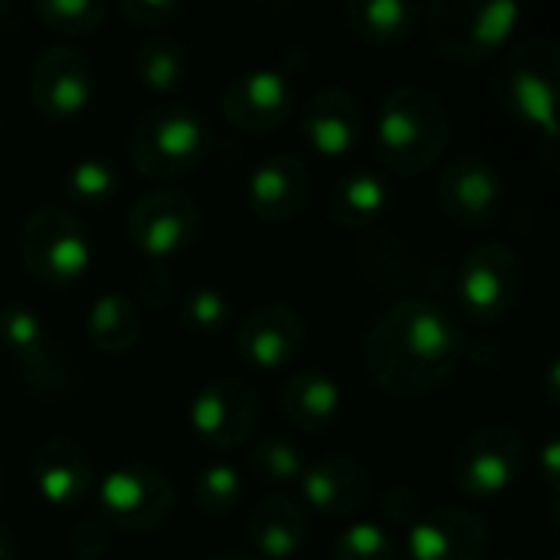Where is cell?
<instances>
[{
    "label": "cell",
    "instance_id": "cell-1",
    "mask_svg": "<svg viewBox=\"0 0 560 560\" xmlns=\"http://www.w3.org/2000/svg\"><path fill=\"white\" fill-rule=\"evenodd\" d=\"M463 345V325L453 308L436 299H404L374 318L361 358L377 390L397 400H420L456 374Z\"/></svg>",
    "mask_w": 560,
    "mask_h": 560
},
{
    "label": "cell",
    "instance_id": "cell-2",
    "mask_svg": "<svg viewBox=\"0 0 560 560\" xmlns=\"http://www.w3.org/2000/svg\"><path fill=\"white\" fill-rule=\"evenodd\" d=\"M495 102L518 125L541 135L545 164L558 171V98H560V46L535 36L502 52L492 79Z\"/></svg>",
    "mask_w": 560,
    "mask_h": 560
},
{
    "label": "cell",
    "instance_id": "cell-3",
    "mask_svg": "<svg viewBox=\"0 0 560 560\" xmlns=\"http://www.w3.org/2000/svg\"><path fill=\"white\" fill-rule=\"evenodd\" d=\"M450 144V115L436 92L423 85H397L381 112L374 128L377 161L404 177L430 171Z\"/></svg>",
    "mask_w": 560,
    "mask_h": 560
},
{
    "label": "cell",
    "instance_id": "cell-4",
    "mask_svg": "<svg viewBox=\"0 0 560 560\" xmlns=\"http://www.w3.org/2000/svg\"><path fill=\"white\" fill-rule=\"evenodd\" d=\"M210 121L184 102L151 105L128 131V158L148 180H177L197 171L210 158Z\"/></svg>",
    "mask_w": 560,
    "mask_h": 560
},
{
    "label": "cell",
    "instance_id": "cell-5",
    "mask_svg": "<svg viewBox=\"0 0 560 560\" xmlns=\"http://www.w3.org/2000/svg\"><path fill=\"white\" fill-rule=\"evenodd\" d=\"M522 23L515 0H433L423 7L420 26L430 43L456 62L479 66L505 52Z\"/></svg>",
    "mask_w": 560,
    "mask_h": 560
},
{
    "label": "cell",
    "instance_id": "cell-6",
    "mask_svg": "<svg viewBox=\"0 0 560 560\" xmlns=\"http://www.w3.org/2000/svg\"><path fill=\"white\" fill-rule=\"evenodd\" d=\"M16 253L39 285L69 289L92 266V233L66 203H39L16 230Z\"/></svg>",
    "mask_w": 560,
    "mask_h": 560
},
{
    "label": "cell",
    "instance_id": "cell-7",
    "mask_svg": "<svg viewBox=\"0 0 560 560\" xmlns=\"http://www.w3.org/2000/svg\"><path fill=\"white\" fill-rule=\"evenodd\" d=\"M528 466V440L505 423L472 430L453 453V486L476 502L502 499Z\"/></svg>",
    "mask_w": 560,
    "mask_h": 560
},
{
    "label": "cell",
    "instance_id": "cell-8",
    "mask_svg": "<svg viewBox=\"0 0 560 560\" xmlns=\"http://www.w3.org/2000/svg\"><path fill=\"white\" fill-rule=\"evenodd\" d=\"M177 505L171 479L148 463H128L112 469L95 489V515L125 535H151L167 525Z\"/></svg>",
    "mask_w": 560,
    "mask_h": 560
},
{
    "label": "cell",
    "instance_id": "cell-9",
    "mask_svg": "<svg viewBox=\"0 0 560 560\" xmlns=\"http://www.w3.org/2000/svg\"><path fill=\"white\" fill-rule=\"evenodd\" d=\"M125 233L148 262H171L184 256L200 236V207L177 187H151L135 197L125 213Z\"/></svg>",
    "mask_w": 560,
    "mask_h": 560
},
{
    "label": "cell",
    "instance_id": "cell-10",
    "mask_svg": "<svg viewBox=\"0 0 560 560\" xmlns=\"http://www.w3.org/2000/svg\"><path fill=\"white\" fill-rule=\"evenodd\" d=\"M453 292H456V308L466 318L482 325L502 322L515 308V299L522 292L518 253L499 240L472 246L456 266Z\"/></svg>",
    "mask_w": 560,
    "mask_h": 560
},
{
    "label": "cell",
    "instance_id": "cell-11",
    "mask_svg": "<svg viewBox=\"0 0 560 560\" xmlns=\"http://www.w3.org/2000/svg\"><path fill=\"white\" fill-rule=\"evenodd\" d=\"M26 92L33 108L49 121L82 115L95 95V62L79 46H46L30 59Z\"/></svg>",
    "mask_w": 560,
    "mask_h": 560
},
{
    "label": "cell",
    "instance_id": "cell-12",
    "mask_svg": "<svg viewBox=\"0 0 560 560\" xmlns=\"http://www.w3.org/2000/svg\"><path fill=\"white\" fill-rule=\"evenodd\" d=\"M259 394L240 377H213L194 394L187 407L194 436L217 453L246 446L259 427Z\"/></svg>",
    "mask_w": 560,
    "mask_h": 560
},
{
    "label": "cell",
    "instance_id": "cell-13",
    "mask_svg": "<svg viewBox=\"0 0 560 560\" xmlns=\"http://www.w3.org/2000/svg\"><path fill=\"white\" fill-rule=\"evenodd\" d=\"M436 203L459 226H492L509 203L505 177L482 154H459L436 177Z\"/></svg>",
    "mask_w": 560,
    "mask_h": 560
},
{
    "label": "cell",
    "instance_id": "cell-14",
    "mask_svg": "<svg viewBox=\"0 0 560 560\" xmlns=\"http://www.w3.org/2000/svg\"><path fill=\"white\" fill-rule=\"evenodd\" d=\"M220 112L243 135L279 131L295 115V85L282 69H243L220 89Z\"/></svg>",
    "mask_w": 560,
    "mask_h": 560
},
{
    "label": "cell",
    "instance_id": "cell-15",
    "mask_svg": "<svg viewBox=\"0 0 560 560\" xmlns=\"http://www.w3.org/2000/svg\"><path fill=\"white\" fill-rule=\"evenodd\" d=\"M305 345H308V325L302 312L285 302L256 305L240 318L233 335L236 358L259 374L292 368L305 351Z\"/></svg>",
    "mask_w": 560,
    "mask_h": 560
},
{
    "label": "cell",
    "instance_id": "cell-16",
    "mask_svg": "<svg viewBox=\"0 0 560 560\" xmlns=\"http://www.w3.org/2000/svg\"><path fill=\"white\" fill-rule=\"evenodd\" d=\"M312 197V177L299 154L276 151L253 164L246 177V207L266 223L295 220Z\"/></svg>",
    "mask_w": 560,
    "mask_h": 560
},
{
    "label": "cell",
    "instance_id": "cell-17",
    "mask_svg": "<svg viewBox=\"0 0 560 560\" xmlns=\"http://www.w3.org/2000/svg\"><path fill=\"white\" fill-rule=\"evenodd\" d=\"M299 489H302V505L315 509L318 515L351 518L374 499V476L358 456L331 453L305 466Z\"/></svg>",
    "mask_w": 560,
    "mask_h": 560
},
{
    "label": "cell",
    "instance_id": "cell-18",
    "mask_svg": "<svg viewBox=\"0 0 560 560\" xmlns=\"http://www.w3.org/2000/svg\"><path fill=\"white\" fill-rule=\"evenodd\" d=\"M364 128H368L364 105L358 102V95L338 85H325L312 92V98L302 105V115H299V131L305 144L315 154L331 158V161L348 158L361 144Z\"/></svg>",
    "mask_w": 560,
    "mask_h": 560
},
{
    "label": "cell",
    "instance_id": "cell-19",
    "mask_svg": "<svg viewBox=\"0 0 560 560\" xmlns=\"http://www.w3.org/2000/svg\"><path fill=\"white\" fill-rule=\"evenodd\" d=\"M407 560H482L489 548V528L482 515L463 505H443L423 512L407 532Z\"/></svg>",
    "mask_w": 560,
    "mask_h": 560
},
{
    "label": "cell",
    "instance_id": "cell-20",
    "mask_svg": "<svg viewBox=\"0 0 560 560\" xmlns=\"http://www.w3.org/2000/svg\"><path fill=\"white\" fill-rule=\"evenodd\" d=\"M33 489L56 509H75L95 492L92 456L72 436H46L30 459Z\"/></svg>",
    "mask_w": 560,
    "mask_h": 560
},
{
    "label": "cell",
    "instance_id": "cell-21",
    "mask_svg": "<svg viewBox=\"0 0 560 560\" xmlns=\"http://www.w3.org/2000/svg\"><path fill=\"white\" fill-rule=\"evenodd\" d=\"M0 351L13 361L26 387L39 394H52L59 387L62 374L56 368L52 341H49L43 318L33 308L20 302L0 305Z\"/></svg>",
    "mask_w": 560,
    "mask_h": 560
},
{
    "label": "cell",
    "instance_id": "cell-22",
    "mask_svg": "<svg viewBox=\"0 0 560 560\" xmlns=\"http://www.w3.org/2000/svg\"><path fill=\"white\" fill-rule=\"evenodd\" d=\"M308 512L292 495H262L246 515V538L259 560H292L308 545Z\"/></svg>",
    "mask_w": 560,
    "mask_h": 560
},
{
    "label": "cell",
    "instance_id": "cell-23",
    "mask_svg": "<svg viewBox=\"0 0 560 560\" xmlns=\"http://www.w3.org/2000/svg\"><path fill=\"white\" fill-rule=\"evenodd\" d=\"M279 410L295 430L325 433L345 413V390L331 374H325L318 368H302L282 384Z\"/></svg>",
    "mask_w": 560,
    "mask_h": 560
},
{
    "label": "cell",
    "instance_id": "cell-24",
    "mask_svg": "<svg viewBox=\"0 0 560 560\" xmlns=\"http://www.w3.org/2000/svg\"><path fill=\"white\" fill-rule=\"evenodd\" d=\"M390 200H394V194H390V184L384 174H377L371 167H354L331 184L328 213L345 230H371L374 223H381L387 217Z\"/></svg>",
    "mask_w": 560,
    "mask_h": 560
},
{
    "label": "cell",
    "instance_id": "cell-25",
    "mask_svg": "<svg viewBox=\"0 0 560 560\" xmlns=\"http://www.w3.org/2000/svg\"><path fill=\"white\" fill-rule=\"evenodd\" d=\"M345 23L371 46H404L420 30L423 7L413 0H348Z\"/></svg>",
    "mask_w": 560,
    "mask_h": 560
},
{
    "label": "cell",
    "instance_id": "cell-26",
    "mask_svg": "<svg viewBox=\"0 0 560 560\" xmlns=\"http://www.w3.org/2000/svg\"><path fill=\"white\" fill-rule=\"evenodd\" d=\"M85 335L95 351L102 354H128L141 335L144 322L138 305L125 292H102L85 315Z\"/></svg>",
    "mask_w": 560,
    "mask_h": 560
},
{
    "label": "cell",
    "instance_id": "cell-27",
    "mask_svg": "<svg viewBox=\"0 0 560 560\" xmlns=\"http://www.w3.org/2000/svg\"><path fill=\"white\" fill-rule=\"evenodd\" d=\"M135 75L148 92L171 95L187 85L190 75V52L180 39L174 36H148L135 49Z\"/></svg>",
    "mask_w": 560,
    "mask_h": 560
},
{
    "label": "cell",
    "instance_id": "cell-28",
    "mask_svg": "<svg viewBox=\"0 0 560 560\" xmlns=\"http://www.w3.org/2000/svg\"><path fill=\"white\" fill-rule=\"evenodd\" d=\"M121 190V174L112 161L105 158H79L59 174V194L66 207H82V210H98L108 207Z\"/></svg>",
    "mask_w": 560,
    "mask_h": 560
},
{
    "label": "cell",
    "instance_id": "cell-29",
    "mask_svg": "<svg viewBox=\"0 0 560 560\" xmlns=\"http://www.w3.org/2000/svg\"><path fill=\"white\" fill-rule=\"evenodd\" d=\"M246 472L259 486H289L305 472V456L292 436L269 433L246 450Z\"/></svg>",
    "mask_w": 560,
    "mask_h": 560
},
{
    "label": "cell",
    "instance_id": "cell-30",
    "mask_svg": "<svg viewBox=\"0 0 560 560\" xmlns=\"http://www.w3.org/2000/svg\"><path fill=\"white\" fill-rule=\"evenodd\" d=\"M194 505L200 515L207 518H226L243 505L246 495V482L236 472V466L230 463H207L197 476H194Z\"/></svg>",
    "mask_w": 560,
    "mask_h": 560
},
{
    "label": "cell",
    "instance_id": "cell-31",
    "mask_svg": "<svg viewBox=\"0 0 560 560\" xmlns=\"http://www.w3.org/2000/svg\"><path fill=\"white\" fill-rule=\"evenodd\" d=\"M177 322L187 335L197 338H217L220 331L230 328L233 322V302L223 289L217 285H197L180 299Z\"/></svg>",
    "mask_w": 560,
    "mask_h": 560
},
{
    "label": "cell",
    "instance_id": "cell-32",
    "mask_svg": "<svg viewBox=\"0 0 560 560\" xmlns=\"http://www.w3.org/2000/svg\"><path fill=\"white\" fill-rule=\"evenodd\" d=\"M33 13L52 33L89 36V33H95L105 23L108 3L105 0H36Z\"/></svg>",
    "mask_w": 560,
    "mask_h": 560
},
{
    "label": "cell",
    "instance_id": "cell-33",
    "mask_svg": "<svg viewBox=\"0 0 560 560\" xmlns=\"http://www.w3.org/2000/svg\"><path fill=\"white\" fill-rule=\"evenodd\" d=\"M400 558V541L394 538L390 528L377 522H354L348 525L335 545L331 560H397Z\"/></svg>",
    "mask_w": 560,
    "mask_h": 560
},
{
    "label": "cell",
    "instance_id": "cell-34",
    "mask_svg": "<svg viewBox=\"0 0 560 560\" xmlns=\"http://www.w3.org/2000/svg\"><path fill=\"white\" fill-rule=\"evenodd\" d=\"M138 299L148 312H164L177 299V276L164 262H144L138 272Z\"/></svg>",
    "mask_w": 560,
    "mask_h": 560
},
{
    "label": "cell",
    "instance_id": "cell-35",
    "mask_svg": "<svg viewBox=\"0 0 560 560\" xmlns=\"http://www.w3.org/2000/svg\"><path fill=\"white\" fill-rule=\"evenodd\" d=\"M377 509H381L384 528H404V532H410L423 518V502H420V495L410 486H390V489H384L381 499H377Z\"/></svg>",
    "mask_w": 560,
    "mask_h": 560
},
{
    "label": "cell",
    "instance_id": "cell-36",
    "mask_svg": "<svg viewBox=\"0 0 560 560\" xmlns=\"http://www.w3.org/2000/svg\"><path fill=\"white\" fill-rule=\"evenodd\" d=\"M112 528L98 518V515H89L82 522L72 525L69 532V551L79 560H102L112 548Z\"/></svg>",
    "mask_w": 560,
    "mask_h": 560
},
{
    "label": "cell",
    "instance_id": "cell-37",
    "mask_svg": "<svg viewBox=\"0 0 560 560\" xmlns=\"http://www.w3.org/2000/svg\"><path fill=\"white\" fill-rule=\"evenodd\" d=\"M118 13L138 30H161L180 13V3L177 0H118Z\"/></svg>",
    "mask_w": 560,
    "mask_h": 560
},
{
    "label": "cell",
    "instance_id": "cell-38",
    "mask_svg": "<svg viewBox=\"0 0 560 560\" xmlns=\"http://www.w3.org/2000/svg\"><path fill=\"white\" fill-rule=\"evenodd\" d=\"M538 466H541V476H545V482H548V495H551V502H558V492H560V440L558 436H548V440L541 443Z\"/></svg>",
    "mask_w": 560,
    "mask_h": 560
},
{
    "label": "cell",
    "instance_id": "cell-39",
    "mask_svg": "<svg viewBox=\"0 0 560 560\" xmlns=\"http://www.w3.org/2000/svg\"><path fill=\"white\" fill-rule=\"evenodd\" d=\"M0 560H16V535L0 525Z\"/></svg>",
    "mask_w": 560,
    "mask_h": 560
},
{
    "label": "cell",
    "instance_id": "cell-40",
    "mask_svg": "<svg viewBox=\"0 0 560 560\" xmlns=\"http://www.w3.org/2000/svg\"><path fill=\"white\" fill-rule=\"evenodd\" d=\"M545 394H548V404L558 407V358L548 364V377H545Z\"/></svg>",
    "mask_w": 560,
    "mask_h": 560
},
{
    "label": "cell",
    "instance_id": "cell-41",
    "mask_svg": "<svg viewBox=\"0 0 560 560\" xmlns=\"http://www.w3.org/2000/svg\"><path fill=\"white\" fill-rule=\"evenodd\" d=\"M207 560H259L256 555H246V551H217L213 558Z\"/></svg>",
    "mask_w": 560,
    "mask_h": 560
},
{
    "label": "cell",
    "instance_id": "cell-42",
    "mask_svg": "<svg viewBox=\"0 0 560 560\" xmlns=\"http://www.w3.org/2000/svg\"><path fill=\"white\" fill-rule=\"evenodd\" d=\"M3 492H7V479H3V469H0V505H3Z\"/></svg>",
    "mask_w": 560,
    "mask_h": 560
}]
</instances>
